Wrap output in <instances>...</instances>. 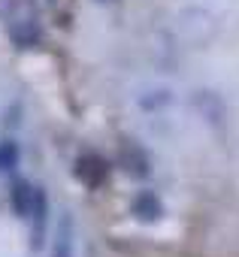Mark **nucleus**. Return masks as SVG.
Wrapping results in <instances>:
<instances>
[{
  "label": "nucleus",
  "mask_w": 239,
  "mask_h": 257,
  "mask_svg": "<svg viewBox=\"0 0 239 257\" xmlns=\"http://www.w3.org/2000/svg\"><path fill=\"white\" fill-rule=\"evenodd\" d=\"M52 257H73V224L70 218H61V227L52 242Z\"/></svg>",
  "instance_id": "obj_7"
},
{
  "label": "nucleus",
  "mask_w": 239,
  "mask_h": 257,
  "mask_svg": "<svg viewBox=\"0 0 239 257\" xmlns=\"http://www.w3.org/2000/svg\"><path fill=\"white\" fill-rule=\"evenodd\" d=\"M122 167L131 179H149L152 176V158L137 146V143H125L122 146Z\"/></svg>",
  "instance_id": "obj_4"
},
{
  "label": "nucleus",
  "mask_w": 239,
  "mask_h": 257,
  "mask_svg": "<svg viewBox=\"0 0 239 257\" xmlns=\"http://www.w3.org/2000/svg\"><path fill=\"white\" fill-rule=\"evenodd\" d=\"M103 4H109V0H103Z\"/></svg>",
  "instance_id": "obj_9"
},
{
  "label": "nucleus",
  "mask_w": 239,
  "mask_h": 257,
  "mask_svg": "<svg viewBox=\"0 0 239 257\" xmlns=\"http://www.w3.org/2000/svg\"><path fill=\"white\" fill-rule=\"evenodd\" d=\"M131 215L143 224H158L164 218V200L155 191H137V197L131 200Z\"/></svg>",
  "instance_id": "obj_3"
},
{
  "label": "nucleus",
  "mask_w": 239,
  "mask_h": 257,
  "mask_svg": "<svg viewBox=\"0 0 239 257\" xmlns=\"http://www.w3.org/2000/svg\"><path fill=\"white\" fill-rule=\"evenodd\" d=\"M73 176L85 185V188H100L106 179H109V164L100 158V155H79L76 158V167H73Z\"/></svg>",
  "instance_id": "obj_1"
},
{
  "label": "nucleus",
  "mask_w": 239,
  "mask_h": 257,
  "mask_svg": "<svg viewBox=\"0 0 239 257\" xmlns=\"http://www.w3.org/2000/svg\"><path fill=\"white\" fill-rule=\"evenodd\" d=\"M19 146L13 143V140H4L0 143V170L4 173H16V167H19Z\"/></svg>",
  "instance_id": "obj_8"
},
{
  "label": "nucleus",
  "mask_w": 239,
  "mask_h": 257,
  "mask_svg": "<svg viewBox=\"0 0 239 257\" xmlns=\"http://www.w3.org/2000/svg\"><path fill=\"white\" fill-rule=\"evenodd\" d=\"M31 203H34V185L28 179H13V185H10V206H13L16 218L28 221Z\"/></svg>",
  "instance_id": "obj_5"
},
{
  "label": "nucleus",
  "mask_w": 239,
  "mask_h": 257,
  "mask_svg": "<svg viewBox=\"0 0 239 257\" xmlns=\"http://www.w3.org/2000/svg\"><path fill=\"white\" fill-rule=\"evenodd\" d=\"M10 37H13V43L19 46V49H28V46H34L37 43V37H40V28H37V19L34 16H19V19H13L10 22Z\"/></svg>",
  "instance_id": "obj_6"
},
{
  "label": "nucleus",
  "mask_w": 239,
  "mask_h": 257,
  "mask_svg": "<svg viewBox=\"0 0 239 257\" xmlns=\"http://www.w3.org/2000/svg\"><path fill=\"white\" fill-rule=\"evenodd\" d=\"M28 221L34 224V230H31V248L40 251L43 248V239H46V227H49V200H46V191L43 188H34V203H31Z\"/></svg>",
  "instance_id": "obj_2"
}]
</instances>
